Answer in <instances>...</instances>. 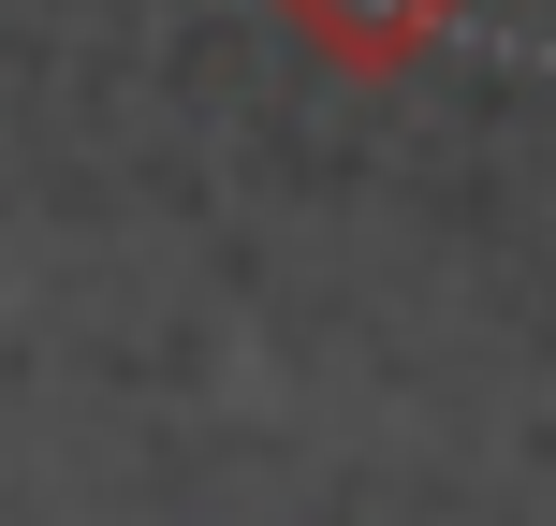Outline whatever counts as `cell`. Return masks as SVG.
<instances>
[{
  "label": "cell",
  "instance_id": "1",
  "mask_svg": "<svg viewBox=\"0 0 556 526\" xmlns=\"http://www.w3.org/2000/svg\"><path fill=\"white\" fill-rule=\"evenodd\" d=\"M293 15V44L323 59V74H352V88H395L410 59H440V29L469 15V0H278Z\"/></svg>",
  "mask_w": 556,
  "mask_h": 526
}]
</instances>
